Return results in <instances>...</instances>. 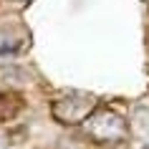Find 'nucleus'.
Returning a JSON list of instances; mask_svg holds the SVG:
<instances>
[{"mask_svg": "<svg viewBox=\"0 0 149 149\" xmlns=\"http://www.w3.org/2000/svg\"><path fill=\"white\" fill-rule=\"evenodd\" d=\"M25 71H20L18 66H0V84H23Z\"/></svg>", "mask_w": 149, "mask_h": 149, "instance_id": "obj_4", "label": "nucleus"}, {"mask_svg": "<svg viewBox=\"0 0 149 149\" xmlns=\"http://www.w3.org/2000/svg\"><path fill=\"white\" fill-rule=\"evenodd\" d=\"M136 121H141V124H136V132L147 134L149 132V109H136Z\"/></svg>", "mask_w": 149, "mask_h": 149, "instance_id": "obj_5", "label": "nucleus"}, {"mask_svg": "<svg viewBox=\"0 0 149 149\" xmlns=\"http://www.w3.org/2000/svg\"><path fill=\"white\" fill-rule=\"evenodd\" d=\"M84 129L96 144H119L129 136L126 119L114 109H96L84 121Z\"/></svg>", "mask_w": 149, "mask_h": 149, "instance_id": "obj_1", "label": "nucleus"}, {"mask_svg": "<svg viewBox=\"0 0 149 149\" xmlns=\"http://www.w3.org/2000/svg\"><path fill=\"white\" fill-rule=\"evenodd\" d=\"M13 3H28V0H13Z\"/></svg>", "mask_w": 149, "mask_h": 149, "instance_id": "obj_6", "label": "nucleus"}, {"mask_svg": "<svg viewBox=\"0 0 149 149\" xmlns=\"http://www.w3.org/2000/svg\"><path fill=\"white\" fill-rule=\"evenodd\" d=\"M141 149H149V144H144V147H141Z\"/></svg>", "mask_w": 149, "mask_h": 149, "instance_id": "obj_7", "label": "nucleus"}, {"mask_svg": "<svg viewBox=\"0 0 149 149\" xmlns=\"http://www.w3.org/2000/svg\"><path fill=\"white\" fill-rule=\"evenodd\" d=\"M94 111H96V99L84 91H71L51 104V116L63 126L84 124Z\"/></svg>", "mask_w": 149, "mask_h": 149, "instance_id": "obj_2", "label": "nucleus"}, {"mask_svg": "<svg viewBox=\"0 0 149 149\" xmlns=\"http://www.w3.org/2000/svg\"><path fill=\"white\" fill-rule=\"evenodd\" d=\"M20 111H23V99L18 94H13V91H3L0 94V124L15 119Z\"/></svg>", "mask_w": 149, "mask_h": 149, "instance_id": "obj_3", "label": "nucleus"}]
</instances>
